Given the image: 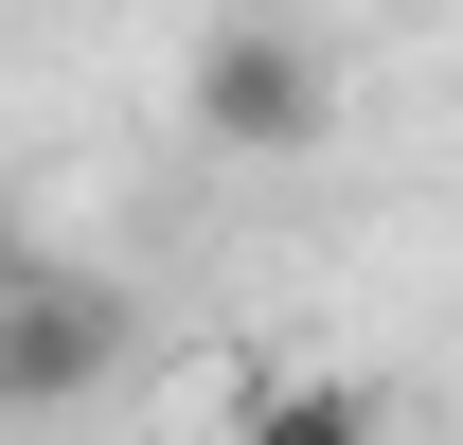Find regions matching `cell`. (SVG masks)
<instances>
[{
	"label": "cell",
	"mask_w": 463,
	"mask_h": 445,
	"mask_svg": "<svg viewBox=\"0 0 463 445\" xmlns=\"http://www.w3.org/2000/svg\"><path fill=\"white\" fill-rule=\"evenodd\" d=\"M321 125H339V54L303 18H214L196 36V143L214 161H303Z\"/></svg>",
	"instance_id": "6da1fadb"
},
{
	"label": "cell",
	"mask_w": 463,
	"mask_h": 445,
	"mask_svg": "<svg viewBox=\"0 0 463 445\" xmlns=\"http://www.w3.org/2000/svg\"><path fill=\"white\" fill-rule=\"evenodd\" d=\"M108 374H125V303L108 285H18V303H0V428L90 410Z\"/></svg>",
	"instance_id": "7a4b0ae2"
},
{
	"label": "cell",
	"mask_w": 463,
	"mask_h": 445,
	"mask_svg": "<svg viewBox=\"0 0 463 445\" xmlns=\"http://www.w3.org/2000/svg\"><path fill=\"white\" fill-rule=\"evenodd\" d=\"M232 445H392V428H374V392H250Z\"/></svg>",
	"instance_id": "3957f363"
},
{
	"label": "cell",
	"mask_w": 463,
	"mask_h": 445,
	"mask_svg": "<svg viewBox=\"0 0 463 445\" xmlns=\"http://www.w3.org/2000/svg\"><path fill=\"white\" fill-rule=\"evenodd\" d=\"M18 285H36V268H18V214H0V303H18Z\"/></svg>",
	"instance_id": "277c9868"
}]
</instances>
